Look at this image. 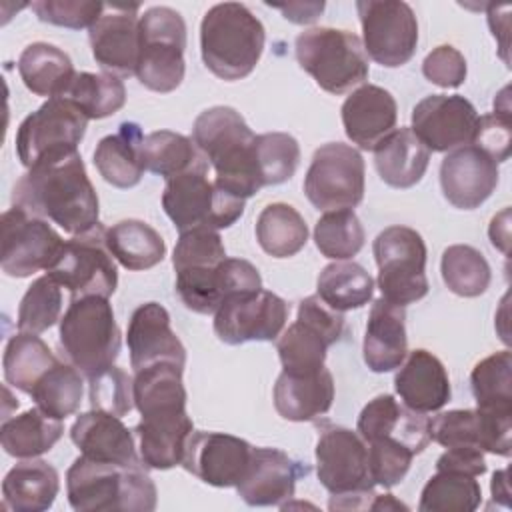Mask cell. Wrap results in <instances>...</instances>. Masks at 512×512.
<instances>
[{
	"label": "cell",
	"instance_id": "obj_60",
	"mask_svg": "<svg viewBox=\"0 0 512 512\" xmlns=\"http://www.w3.org/2000/svg\"><path fill=\"white\" fill-rule=\"evenodd\" d=\"M490 488H492V498H494V502L498 500V502H502L504 506H508L510 490H508V470H506V468H504V470H496V472L492 474V484H490Z\"/></svg>",
	"mask_w": 512,
	"mask_h": 512
},
{
	"label": "cell",
	"instance_id": "obj_5",
	"mask_svg": "<svg viewBox=\"0 0 512 512\" xmlns=\"http://www.w3.org/2000/svg\"><path fill=\"white\" fill-rule=\"evenodd\" d=\"M316 474L332 494L330 510H362L374 498L368 446L358 432L326 424L316 442Z\"/></svg>",
	"mask_w": 512,
	"mask_h": 512
},
{
	"label": "cell",
	"instance_id": "obj_24",
	"mask_svg": "<svg viewBox=\"0 0 512 512\" xmlns=\"http://www.w3.org/2000/svg\"><path fill=\"white\" fill-rule=\"evenodd\" d=\"M126 344L134 372L158 362H172L184 368L186 348L170 328V314L158 302L140 304L128 322Z\"/></svg>",
	"mask_w": 512,
	"mask_h": 512
},
{
	"label": "cell",
	"instance_id": "obj_61",
	"mask_svg": "<svg viewBox=\"0 0 512 512\" xmlns=\"http://www.w3.org/2000/svg\"><path fill=\"white\" fill-rule=\"evenodd\" d=\"M408 510L406 504L398 502L392 494H374L368 510Z\"/></svg>",
	"mask_w": 512,
	"mask_h": 512
},
{
	"label": "cell",
	"instance_id": "obj_47",
	"mask_svg": "<svg viewBox=\"0 0 512 512\" xmlns=\"http://www.w3.org/2000/svg\"><path fill=\"white\" fill-rule=\"evenodd\" d=\"M478 408L512 410V354L500 350L480 360L470 374Z\"/></svg>",
	"mask_w": 512,
	"mask_h": 512
},
{
	"label": "cell",
	"instance_id": "obj_46",
	"mask_svg": "<svg viewBox=\"0 0 512 512\" xmlns=\"http://www.w3.org/2000/svg\"><path fill=\"white\" fill-rule=\"evenodd\" d=\"M366 234L352 208L328 210L314 226V242L322 256L330 260H348L364 246Z\"/></svg>",
	"mask_w": 512,
	"mask_h": 512
},
{
	"label": "cell",
	"instance_id": "obj_3",
	"mask_svg": "<svg viewBox=\"0 0 512 512\" xmlns=\"http://www.w3.org/2000/svg\"><path fill=\"white\" fill-rule=\"evenodd\" d=\"M66 494L76 512H152L158 500L144 464L120 466L82 454L66 472Z\"/></svg>",
	"mask_w": 512,
	"mask_h": 512
},
{
	"label": "cell",
	"instance_id": "obj_38",
	"mask_svg": "<svg viewBox=\"0 0 512 512\" xmlns=\"http://www.w3.org/2000/svg\"><path fill=\"white\" fill-rule=\"evenodd\" d=\"M256 240L272 258H290L306 246L308 226L294 206L274 202L258 214Z\"/></svg>",
	"mask_w": 512,
	"mask_h": 512
},
{
	"label": "cell",
	"instance_id": "obj_27",
	"mask_svg": "<svg viewBox=\"0 0 512 512\" xmlns=\"http://www.w3.org/2000/svg\"><path fill=\"white\" fill-rule=\"evenodd\" d=\"M70 438L78 446L80 454L108 464L120 466H138L142 464L136 454L134 434L124 426L120 416H114L104 410H88L80 414L72 428Z\"/></svg>",
	"mask_w": 512,
	"mask_h": 512
},
{
	"label": "cell",
	"instance_id": "obj_26",
	"mask_svg": "<svg viewBox=\"0 0 512 512\" xmlns=\"http://www.w3.org/2000/svg\"><path fill=\"white\" fill-rule=\"evenodd\" d=\"M356 432L366 444L378 438H390L420 454L430 442V420L426 414L398 404L394 396L380 394L362 408Z\"/></svg>",
	"mask_w": 512,
	"mask_h": 512
},
{
	"label": "cell",
	"instance_id": "obj_14",
	"mask_svg": "<svg viewBox=\"0 0 512 512\" xmlns=\"http://www.w3.org/2000/svg\"><path fill=\"white\" fill-rule=\"evenodd\" d=\"M364 158L342 142L320 146L304 178V194L318 210L354 208L364 198Z\"/></svg>",
	"mask_w": 512,
	"mask_h": 512
},
{
	"label": "cell",
	"instance_id": "obj_10",
	"mask_svg": "<svg viewBox=\"0 0 512 512\" xmlns=\"http://www.w3.org/2000/svg\"><path fill=\"white\" fill-rule=\"evenodd\" d=\"M372 252L382 298L404 308L428 294L426 244L414 228L400 224L384 228L376 236Z\"/></svg>",
	"mask_w": 512,
	"mask_h": 512
},
{
	"label": "cell",
	"instance_id": "obj_52",
	"mask_svg": "<svg viewBox=\"0 0 512 512\" xmlns=\"http://www.w3.org/2000/svg\"><path fill=\"white\" fill-rule=\"evenodd\" d=\"M414 456L416 454L410 448L390 438H378L368 442V464L374 484L392 488L402 482L406 472L410 470Z\"/></svg>",
	"mask_w": 512,
	"mask_h": 512
},
{
	"label": "cell",
	"instance_id": "obj_35",
	"mask_svg": "<svg viewBox=\"0 0 512 512\" xmlns=\"http://www.w3.org/2000/svg\"><path fill=\"white\" fill-rule=\"evenodd\" d=\"M18 72L32 94L46 98L64 96L76 76L70 56L48 42L28 44L18 58Z\"/></svg>",
	"mask_w": 512,
	"mask_h": 512
},
{
	"label": "cell",
	"instance_id": "obj_40",
	"mask_svg": "<svg viewBox=\"0 0 512 512\" xmlns=\"http://www.w3.org/2000/svg\"><path fill=\"white\" fill-rule=\"evenodd\" d=\"M142 160L146 170L166 180L182 172L208 166L194 140L172 130H156L146 134L142 142Z\"/></svg>",
	"mask_w": 512,
	"mask_h": 512
},
{
	"label": "cell",
	"instance_id": "obj_36",
	"mask_svg": "<svg viewBox=\"0 0 512 512\" xmlns=\"http://www.w3.org/2000/svg\"><path fill=\"white\" fill-rule=\"evenodd\" d=\"M106 246L114 260L126 270H148L166 256V244L160 232L142 220H120L106 228Z\"/></svg>",
	"mask_w": 512,
	"mask_h": 512
},
{
	"label": "cell",
	"instance_id": "obj_23",
	"mask_svg": "<svg viewBox=\"0 0 512 512\" xmlns=\"http://www.w3.org/2000/svg\"><path fill=\"white\" fill-rule=\"evenodd\" d=\"M308 474V466L292 460L278 448H254L242 480L236 484L238 496L248 506H284L294 496L296 482Z\"/></svg>",
	"mask_w": 512,
	"mask_h": 512
},
{
	"label": "cell",
	"instance_id": "obj_37",
	"mask_svg": "<svg viewBox=\"0 0 512 512\" xmlns=\"http://www.w3.org/2000/svg\"><path fill=\"white\" fill-rule=\"evenodd\" d=\"M62 420L46 416L38 406L14 418H6L0 428V442L6 454L14 458H36L62 438Z\"/></svg>",
	"mask_w": 512,
	"mask_h": 512
},
{
	"label": "cell",
	"instance_id": "obj_1",
	"mask_svg": "<svg viewBox=\"0 0 512 512\" xmlns=\"http://www.w3.org/2000/svg\"><path fill=\"white\" fill-rule=\"evenodd\" d=\"M12 202L72 236L86 234L100 224L98 196L78 152L30 168L14 184Z\"/></svg>",
	"mask_w": 512,
	"mask_h": 512
},
{
	"label": "cell",
	"instance_id": "obj_58",
	"mask_svg": "<svg viewBox=\"0 0 512 512\" xmlns=\"http://www.w3.org/2000/svg\"><path fill=\"white\" fill-rule=\"evenodd\" d=\"M284 14L294 24H310L324 10V2H292V4H268Z\"/></svg>",
	"mask_w": 512,
	"mask_h": 512
},
{
	"label": "cell",
	"instance_id": "obj_21",
	"mask_svg": "<svg viewBox=\"0 0 512 512\" xmlns=\"http://www.w3.org/2000/svg\"><path fill=\"white\" fill-rule=\"evenodd\" d=\"M110 12H104L90 28V48L94 60L100 68L114 76H132L136 74L138 50H140V34L136 16L138 4L118 6L108 4Z\"/></svg>",
	"mask_w": 512,
	"mask_h": 512
},
{
	"label": "cell",
	"instance_id": "obj_31",
	"mask_svg": "<svg viewBox=\"0 0 512 512\" xmlns=\"http://www.w3.org/2000/svg\"><path fill=\"white\" fill-rule=\"evenodd\" d=\"M362 354L366 366L376 374L400 368L408 354L406 312L402 306L386 298L374 300L368 314Z\"/></svg>",
	"mask_w": 512,
	"mask_h": 512
},
{
	"label": "cell",
	"instance_id": "obj_32",
	"mask_svg": "<svg viewBox=\"0 0 512 512\" xmlns=\"http://www.w3.org/2000/svg\"><path fill=\"white\" fill-rule=\"evenodd\" d=\"M60 490L54 466L40 458H24L8 470L2 482L4 508L14 512H44Z\"/></svg>",
	"mask_w": 512,
	"mask_h": 512
},
{
	"label": "cell",
	"instance_id": "obj_53",
	"mask_svg": "<svg viewBox=\"0 0 512 512\" xmlns=\"http://www.w3.org/2000/svg\"><path fill=\"white\" fill-rule=\"evenodd\" d=\"M30 6L38 20L72 30L90 28L106 10V4L88 0H36Z\"/></svg>",
	"mask_w": 512,
	"mask_h": 512
},
{
	"label": "cell",
	"instance_id": "obj_41",
	"mask_svg": "<svg viewBox=\"0 0 512 512\" xmlns=\"http://www.w3.org/2000/svg\"><path fill=\"white\" fill-rule=\"evenodd\" d=\"M316 288L324 304H328L332 310L346 312L362 308L372 300L374 280L364 266L336 260L322 268Z\"/></svg>",
	"mask_w": 512,
	"mask_h": 512
},
{
	"label": "cell",
	"instance_id": "obj_50",
	"mask_svg": "<svg viewBox=\"0 0 512 512\" xmlns=\"http://www.w3.org/2000/svg\"><path fill=\"white\" fill-rule=\"evenodd\" d=\"M224 258H226L224 242L218 230H210V228H192V230L180 232L172 252L174 270L216 266Z\"/></svg>",
	"mask_w": 512,
	"mask_h": 512
},
{
	"label": "cell",
	"instance_id": "obj_8",
	"mask_svg": "<svg viewBox=\"0 0 512 512\" xmlns=\"http://www.w3.org/2000/svg\"><path fill=\"white\" fill-rule=\"evenodd\" d=\"M136 78L152 92H172L184 80L186 22L170 6H152L140 16Z\"/></svg>",
	"mask_w": 512,
	"mask_h": 512
},
{
	"label": "cell",
	"instance_id": "obj_42",
	"mask_svg": "<svg viewBox=\"0 0 512 512\" xmlns=\"http://www.w3.org/2000/svg\"><path fill=\"white\" fill-rule=\"evenodd\" d=\"M62 98H68L88 120H100L126 104V88L118 76L108 72H76Z\"/></svg>",
	"mask_w": 512,
	"mask_h": 512
},
{
	"label": "cell",
	"instance_id": "obj_44",
	"mask_svg": "<svg viewBox=\"0 0 512 512\" xmlns=\"http://www.w3.org/2000/svg\"><path fill=\"white\" fill-rule=\"evenodd\" d=\"M82 372L70 362L58 360L32 388L36 406L54 420H66L82 402Z\"/></svg>",
	"mask_w": 512,
	"mask_h": 512
},
{
	"label": "cell",
	"instance_id": "obj_4",
	"mask_svg": "<svg viewBox=\"0 0 512 512\" xmlns=\"http://www.w3.org/2000/svg\"><path fill=\"white\" fill-rule=\"evenodd\" d=\"M266 32L252 10L240 2L208 8L200 22V54L204 66L218 78H246L258 64Z\"/></svg>",
	"mask_w": 512,
	"mask_h": 512
},
{
	"label": "cell",
	"instance_id": "obj_33",
	"mask_svg": "<svg viewBox=\"0 0 512 512\" xmlns=\"http://www.w3.org/2000/svg\"><path fill=\"white\" fill-rule=\"evenodd\" d=\"M372 152L378 176L392 188H412L418 184L430 162V150L412 128H394Z\"/></svg>",
	"mask_w": 512,
	"mask_h": 512
},
{
	"label": "cell",
	"instance_id": "obj_18",
	"mask_svg": "<svg viewBox=\"0 0 512 512\" xmlns=\"http://www.w3.org/2000/svg\"><path fill=\"white\" fill-rule=\"evenodd\" d=\"M262 290L254 264L242 258H224L216 266L176 270V294L196 314H214L232 294Z\"/></svg>",
	"mask_w": 512,
	"mask_h": 512
},
{
	"label": "cell",
	"instance_id": "obj_2",
	"mask_svg": "<svg viewBox=\"0 0 512 512\" xmlns=\"http://www.w3.org/2000/svg\"><path fill=\"white\" fill-rule=\"evenodd\" d=\"M192 140L214 168L216 186L242 200L264 188L256 164V134L240 112L230 106L200 112L192 126Z\"/></svg>",
	"mask_w": 512,
	"mask_h": 512
},
{
	"label": "cell",
	"instance_id": "obj_9",
	"mask_svg": "<svg viewBox=\"0 0 512 512\" xmlns=\"http://www.w3.org/2000/svg\"><path fill=\"white\" fill-rule=\"evenodd\" d=\"M206 172L208 166L166 180L162 208L180 232L192 228H230L244 214L246 200L210 182Z\"/></svg>",
	"mask_w": 512,
	"mask_h": 512
},
{
	"label": "cell",
	"instance_id": "obj_43",
	"mask_svg": "<svg viewBox=\"0 0 512 512\" xmlns=\"http://www.w3.org/2000/svg\"><path fill=\"white\" fill-rule=\"evenodd\" d=\"M482 502V488L476 476L436 470L424 484L418 510L420 512H472Z\"/></svg>",
	"mask_w": 512,
	"mask_h": 512
},
{
	"label": "cell",
	"instance_id": "obj_45",
	"mask_svg": "<svg viewBox=\"0 0 512 512\" xmlns=\"http://www.w3.org/2000/svg\"><path fill=\"white\" fill-rule=\"evenodd\" d=\"M442 280L450 292L476 298L490 286V264L480 250L468 244H454L442 252L440 260Z\"/></svg>",
	"mask_w": 512,
	"mask_h": 512
},
{
	"label": "cell",
	"instance_id": "obj_16",
	"mask_svg": "<svg viewBox=\"0 0 512 512\" xmlns=\"http://www.w3.org/2000/svg\"><path fill=\"white\" fill-rule=\"evenodd\" d=\"M2 248L0 268L6 276L26 278L38 270H48L60 254L64 240L48 220L12 206L0 218Z\"/></svg>",
	"mask_w": 512,
	"mask_h": 512
},
{
	"label": "cell",
	"instance_id": "obj_19",
	"mask_svg": "<svg viewBox=\"0 0 512 512\" xmlns=\"http://www.w3.org/2000/svg\"><path fill=\"white\" fill-rule=\"evenodd\" d=\"M478 112L460 94H430L412 110V132L430 152L468 146L478 128Z\"/></svg>",
	"mask_w": 512,
	"mask_h": 512
},
{
	"label": "cell",
	"instance_id": "obj_30",
	"mask_svg": "<svg viewBox=\"0 0 512 512\" xmlns=\"http://www.w3.org/2000/svg\"><path fill=\"white\" fill-rule=\"evenodd\" d=\"M334 402V378L324 366L318 372L282 370L274 384V408L290 422H310L324 416Z\"/></svg>",
	"mask_w": 512,
	"mask_h": 512
},
{
	"label": "cell",
	"instance_id": "obj_17",
	"mask_svg": "<svg viewBox=\"0 0 512 512\" xmlns=\"http://www.w3.org/2000/svg\"><path fill=\"white\" fill-rule=\"evenodd\" d=\"M288 320V304L270 290L228 296L214 312V334L230 346L276 340Z\"/></svg>",
	"mask_w": 512,
	"mask_h": 512
},
{
	"label": "cell",
	"instance_id": "obj_15",
	"mask_svg": "<svg viewBox=\"0 0 512 512\" xmlns=\"http://www.w3.org/2000/svg\"><path fill=\"white\" fill-rule=\"evenodd\" d=\"M364 50L376 64L398 68L412 60L418 46V20L402 0H358Z\"/></svg>",
	"mask_w": 512,
	"mask_h": 512
},
{
	"label": "cell",
	"instance_id": "obj_51",
	"mask_svg": "<svg viewBox=\"0 0 512 512\" xmlns=\"http://www.w3.org/2000/svg\"><path fill=\"white\" fill-rule=\"evenodd\" d=\"M90 384V404L96 410L110 412L114 416H126L134 408V388L130 376L118 368L110 366L96 376L88 378Z\"/></svg>",
	"mask_w": 512,
	"mask_h": 512
},
{
	"label": "cell",
	"instance_id": "obj_28",
	"mask_svg": "<svg viewBox=\"0 0 512 512\" xmlns=\"http://www.w3.org/2000/svg\"><path fill=\"white\" fill-rule=\"evenodd\" d=\"M396 120L394 96L376 84L352 90L342 104L344 132L362 150H374L396 128Z\"/></svg>",
	"mask_w": 512,
	"mask_h": 512
},
{
	"label": "cell",
	"instance_id": "obj_34",
	"mask_svg": "<svg viewBox=\"0 0 512 512\" xmlns=\"http://www.w3.org/2000/svg\"><path fill=\"white\" fill-rule=\"evenodd\" d=\"M144 134L136 122H122L116 134L104 136L94 150V166L116 188H132L144 174Z\"/></svg>",
	"mask_w": 512,
	"mask_h": 512
},
{
	"label": "cell",
	"instance_id": "obj_11",
	"mask_svg": "<svg viewBox=\"0 0 512 512\" xmlns=\"http://www.w3.org/2000/svg\"><path fill=\"white\" fill-rule=\"evenodd\" d=\"M88 118L68 98H48L28 114L16 132V154L28 170L78 152Z\"/></svg>",
	"mask_w": 512,
	"mask_h": 512
},
{
	"label": "cell",
	"instance_id": "obj_25",
	"mask_svg": "<svg viewBox=\"0 0 512 512\" xmlns=\"http://www.w3.org/2000/svg\"><path fill=\"white\" fill-rule=\"evenodd\" d=\"M134 428L138 456L150 470H168L182 462L184 446L194 430L186 408H162L140 414Z\"/></svg>",
	"mask_w": 512,
	"mask_h": 512
},
{
	"label": "cell",
	"instance_id": "obj_55",
	"mask_svg": "<svg viewBox=\"0 0 512 512\" xmlns=\"http://www.w3.org/2000/svg\"><path fill=\"white\" fill-rule=\"evenodd\" d=\"M466 60L460 50L450 44L436 46L422 62V74L426 80L440 88H458L466 80Z\"/></svg>",
	"mask_w": 512,
	"mask_h": 512
},
{
	"label": "cell",
	"instance_id": "obj_56",
	"mask_svg": "<svg viewBox=\"0 0 512 512\" xmlns=\"http://www.w3.org/2000/svg\"><path fill=\"white\" fill-rule=\"evenodd\" d=\"M512 128H510V112L484 114L478 118V128L472 140V146L486 152L496 164L506 162L510 156Z\"/></svg>",
	"mask_w": 512,
	"mask_h": 512
},
{
	"label": "cell",
	"instance_id": "obj_29",
	"mask_svg": "<svg viewBox=\"0 0 512 512\" xmlns=\"http://www.w3.org/2000/svg\"><path fill=\"white\" fill-rule=\"evenodd\" d=\"M394 376V388L404 406L428 414L450 400V378L444 364L428 350L416 348Z\"/></svg>",
	"mask_w": 512,
	"mask_h": 512
},
{
	"label": "cell",
	"instance_id": "obj_22",
	"mask_svg": "<svg viewBox=\"0 0 512 512\" xmlns=\"http://www.w3.org/2000/svg\"><path fill=\"white\" fill-rule=\"evenodd\" d=\"M498 178V164L472 144L448 152L440 164L442 194L460 210H474L484 204L496 190Z\"/></svg>",
	"mask_w": 512,
	"mask_h": 512
},
{
	"label": "cell",
	"instance_id": "obj_13",
	"mask_svg": "<svg viewBox=\"0 0 512 512\" xmlns=\"http://www.w3.org/2000/svg\"><path fill=\"white\" fill-rule=\"evenodd\" d=\"M344 332V314L332 310L320 296H308L298 304L296 320L280 334L276 352L286 372H318L326 352Z\"/></svg>",
	"mask_w": 512,
	"mask_h": 512
},
{
	"label": "cell",
	"instance_id": "obj_7",
	"mask_svg": "<svg viewBox=\"0 0 512 512\" xmlns=\"http://www.w3.org/2000/svg\"><path fill=\"white\" fill-rule=\"evenodd\" d=\"M294 50L300 68L330 94H346L368 78V56L354 32L310 28L296 36Z\"/></svg>",
	"mask_w": 512,
	"mask_h": 512
},
{
	"label": "cell",
	"instance_id": "obj_39",
	"mask_svg": "<svg viewBox=\"0 0 512 512\" xmlns=\"http://www.w3.org/2000/svg\"><path fill=\"white\" fill-rule=\"evenodd\" d=\"M56 362L58 358L52 354L48 344L38 334L18 332L8 340L4 348V358H2L4 380L12 388L30 394L36 382Z\"/></svg>",
	"mask_w": 512,
	"mask_h": 512
},
{
	"label": "cell",
	"instance_id": "obj_48",
	"mask_svg": "<svg viewBox=\"0 0 512 512\" xmlns=\"http://www.w3.org/2000/svg\"><path fill=\"white\" fill-rule=\"evenodd\" d=\"M60 312L62 286L50 274H44L28 286L26 294L20 300L16 318L18 332L40 334L60 320Z\"/></svg>",
	"mask_w": 512,
	"mask_h": 512
},
{
	"label": "cell",
	"instance_id": "obj_54",
	"mask_svg": "<svg viewBox=\"0 0 512 512\" xmlns=\"http://www.w3.org/2000/svg\"><path fill=\"white\" fill-rule=\"evenodd\" d=\"M430 440L444 448L470 446L480 450V426L476 410H448L430 420Z\"/></svg>",
	"mask_w": 512,
	"mask_h": 512
},
{
	"label": "cell",
	"instance_id": "obj_20",
	"mask_svg": "<svg viewBox=\"0 0 512 512\" xmlns=\"http://www.w3.org/2000/svg\"><path fill=\"white\" fill-rule=\"evenodd\" d=\"M252 446L232 434L192 430L186 440L182 466L186 472L216 488L236 486L250 462Z\"/></svg>",
	"mask_w": 512,
	"mask_h": 512
},
{
	"label": "cell",
	"instance_id": "obj_49",
	"mask_svg": "<svg viewBox=\"0 0 512 512\" xmlns=\"http://www.w3.org/2000/svg\"><path fill=\"white\" fill-rule=\"evenodd\" d=\"M254 148L262 186H276L294 176L300 164V146L294 136L286 132L258 134Z\"/></svg>",
	"mask_w": 512,
	"mask_h": 512
},
{
	"label": "cell",
	"instance_id": "obj_59",
	"mask_svg": "<svg viewBox=\"0 0 512 512\" xmlns=\"http://www.w3.org/2000/svg\"><path fill=\"white\" fill-rule=\"evenodd\" d=\"M510 210L504 208L500 214H496L490 222V228H488V236H490V242L494 248L502 250L504 254H508V242H510Z\"/></svg>",
	"mask_w": 512,
	"mask_h": 512
},
{
	"label": "cell",
	"instance_id": "obj_6",
	"mask_svg": "<svg viewBox=\"0 0 512 512\" xmlns=\"http://www.w3.org/2000/svg\"><path fill=\"white\" fill-rule=\"evenodd\" d=\"M58 342L64 360L78 368L84 378L114 366L120 354L122 334L108 298H72L60 318Z\"/></svg>",
	"mask_w": 512,
	"mask_h": 512
},
{
	"label": "cell",
	"instance_id": "obj_12",
	"mask_svg": "<svg viewBox=\"0 0 512 512\" xmlns=\"http://www.w3.org/2000/svg\"><path fill=\"white\" fill-rule=\"evenodd\" d=\"M46 274L70 292V300L82 296L110 298L118 286V270L106 246V228L98 224L86 234L64 240Z\"/></svg>",
	"mask_w": 512,
	"mask_h": 512
},
{
	"label": "cell",
	"instance_id": "obj_57",
	"mask_svg": "<svg viewBox=\"0 0 512 512\" xmlns=\"http://www.w3.org/2000/svg\"><path fill=\"white\" fill-rule=\"evenodd\" d=\"M436 470H454L470 476H482L486 472V460L478 448H446V452L436 460Z\"/></svg>",
	"mask_w": 512,
	"mask_h": 512
}]
</instances>
